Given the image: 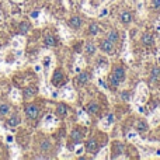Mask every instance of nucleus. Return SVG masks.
Listing matches in <instances>:
<instances>
[{"mask_svg": "<svg viewBox=\"0 0 160 160\" xmlns=\"http://www.w3.org/2000/svg\"><path fill=\"white\" fill-rule=\"evenodd\" d=\"M127 78V70H125L124 65L122 63H117L115 66L112 68L110 73V78H108V82H110V87L112 90H117V88L121 86V83Z\"/></svg>", "mask_w": 160, "mask_h": 160, "instance_id": "obj_1", "label": "nucleus"}, {"mask_svg": "<svg viewBox=\"0 0 160 160\" xmlns=\"http://www.w3.org/2000/svg\"><path fill=\"white\" fill-rule=\"evenodd\" d=\"M98 48H100V51H101V52L107 53V55H114V53H115V49H117V47L107 38V37H105V38H102V39H100Z\"/></svg>", "mask_w": 160, "mask_h": 160, "instance_id": "obj_2", "label": "nucleus"}, {"mask_svg": "<svg viewBox=\"0 0 160 160\" xmlns=\"http://www.w3.org/2000/svg\"><path fill=\"white\" fill-rule=\"evenodd\" d=\"M84 148H86V152L87 153H90V155H96V153L100 150L101 145L98 143V141H97L96 138H90L87 142H86Z\"/></svg>", "mask_w": 160, "mask_h": 160, "instance_id": "obj_3", "label": "nucleus"}, {"mask_svg": "<svg viewBox=\"0 0 160 160\" xmlns=\"http://www.w3.org/2000/svg\"><path fill=\"white\" fill-rule=\"evenodd\" d=\"M118 20H119V22H121L122 25L128 27V25H129L131 22L133 21V14H132V11H129V10L121 11V13H119V16H118Z\"/></svg>", "mask_w": 160, "mask_h": 160, "instance_id": "obj_4", "label": "nucleus"}, {"mask_svg": "<svg viewBox=\"0 0 160 160\" xmlns=\"http://www.w3.org/2000/svg\"><path fill=\"white\" fill-rule=\"evenodd\" d=\"M83 138H84V129H82V128H75L72 131V133H70V139L76 145H79L83 141Z\"/></svg>", "mask_w": 160, "mask_h": 160, "instance_id": "obj_5", "label": "nucleus"}, {"mask_svg": "<svg viewBox=\"0 0 160 160\" xmlns=\"http://www.w3.org/2000/svg\"><path fill=\"white\" fill-rule=\"evenodd\" d=\"M141 44L143 45V47H146V48H150V47L155 45V38H153V35L150 32L145 31V32L141 35Z\"/></svg>", "mask_w": 160, "mask_h": 160, "instance_id": "obj_6", "label": "nucleus"}, {"mask_svg": "<svg viewBox=\"0 0 160 160\" xmlns=\"http://www.w3.org/2000/svg\"><path fill=\"white\" fill-rule=\"evenodd\" d=\"M52 84L53 86H61V84H63V82H65V73H63V70L62 69H56L55 72H53V76H52Z\"/></svg>", "mask_w": 160, "mask_h": 160, "instance_id": "obj_7", "label": "nucleus"}, {"mask_svg": "<svg viewBox=\"0 0 160 160\" xmlns=\"http://www.w3.org/2000/svg\"><path fill=\"white\" fill-rule=\"evenodd\" d=\"M39 114V108L35 104H30L25 107V115L28 117V119H37Z\"/></svg>", "mask_w": 160, "mask_h": 160, "instance_id": "obj_8", "label": "nucleus"}, {"mask_svg": "<svg viewBox=\"0 0 160 160\" xmlns=\"http://www.w3.org/2000/svg\"><path fill=\"white\" fill-rule=\"evenodd\" d=\"M107 38L110 39V41L112 42L115 47L121 44V35H119L118 30H115V28H112V30L108 31V32H107Z\"/></svg>", "mask_w": 160, "mask_h": 160, "instance_id": "obj_9", "label": "nucleus"}, {"mask_svg": "<svg viewBox=\"0 0 160 160\" xmlns=\"http://www.w3.org/2000/svg\"><path fill=\"white\" fill-rule=\"evenodd\" d=\"M97 48L98 47H97V44L94 41H87L84 45V53L87 56H94L97 52Z\"/></svg>", "mask_w": 160, "mask_h": 160, "instance_id": "obj_10", "label": "nucleus"}, {"mask_svg": "<svg viewBox=\"0 0 160 160\" xmlns=\"http://www.w3.org/2000/svg\"><path fill=\"white\" fill-rule=\"evenodd\" d=\"M90 79H91L90 72L84 70V72H82V73H79L78 75V78H76V83H78L79 86H84V84H87V83L90 82Z\"/></svg>", "mask_w": 160, "mask_h": 160, "instance_id": "obj_11", "label": "nucleus"}, {"mask_svg": "<svg viewBox=\"0 0 160 160\" xmlns=\"http://www.w3.org/2000/svg\"><path fill=\"white\" fill-rule=\"evenodd\" d=\"M82 24H83V18H82V17H79V16H72V17L69 18V27L72 28V30H75V31L80 30Z\"/></svg>", "mask_w": 160, "mask_h": 160, "instance_id": "obj_12", "label": "nucleus"}, {"mask_svg": "<svg viewBox=\"0 0 160 160\" xmlns=\"http://www.w3.org/2000/svg\"><path fill=\"white\" fill-rule=\"evenodd\" d=\"M135 129L138 131L139 133H146L148 131H149V125H148V122L145 121V119H138V121L135 122Z\"/></svg>", "mask_w": 160, "mask_h": 160, "instance_id": "obj_13", "label": "nucleus"}, {"mask_svg": "<svg viewBox=\"0 0 160 160\" xmlns=\"http://www.w3.org/2000/svg\"><path fill=\"white\" fill-rule=\"evenodd\" d=\"M100 110H101V108H100L98 102H96V101H91L86 105V111H87L90 115H98Z\"/></svg>", "mask_w": 160, "mask_h": 160, "instance_id": "obj_14", "label": "nucleus"}, {"mask_svg": "<svg viewBox=\"0 0 160 160\" xmlns=\"http://www.w3.org/2000/svg\"><path fill=\"white\" fill-rule=\"evenodd\" d=\"M160 80V66H153L150 70V76H149V82L150 83H158Z\"/></svg>", "mask_w": 160, "mask_h": 160, "instance_id": "obj_15", "label": "nucleus"}, {"mask_svg": "<svg viewBox=\"0 0 160 160\" xmlns=\"http://www.w3.org/2000/svg\"><path fill=\"white\" fill-rule=\"evenodd\" d=\"M44 42L47 47H55V45L58 44V39L55 38V35L48 32V34H45V37H44Z\"/></svg>", "mask_w": 160, "mask_h": 160, "instance_id": "obj_16", "label": "nucleus"}, {"mask_svg": "<svg viewBox=\"0 0 160 160\" xmlns=\"http://www.w3.org/2000/svg\"><path fill=\"white\" fill-rule=\"evenodd\" d=\"M37 87H34V86H28V87L24 88V91H22V96H24V98H31V97H34L37 94Z\"/></svg>", "mask_w": 160, "mask_h": 160, "instance_id": "obj_17", "label": "nucleus"}, {"mask_svg": "<svg viewBox=\"0 0 160 160\" xmlns=\"http://www.w3.org/2000/svg\"><path fill=\"white\" fill-rule=\"evenodd\" d=\"M112 159H115V158H118L121 153H124V145L121 143V142H115L114 143V149H112Z\"/></svg>", "mask_w": 160, "mask_h": 160, "instance_id": "obj_18", "label": "nucleus"}, {"mask_svg": "<svg viewBox=\"0 0 160 160\" xmlns=\"http://www.w3.org/2000/svg\"><path fill=\"white\" fill-rule=\"evenodd\" d=\"M100 32V25L97 24V22H91L90 25H88V30H87V34L91 37L97 35V34Z\"/></svg>", "mask_w": 160, "mask_h": 160, "instance_id": "obj_19", "label": "nucleus"}, {"mask_svg": "<svg viewBox=\"0 0 160 160\" xmlns=\"http://www.w3.org/2000/svg\"><path fill=\"white\" fill-rule=\"evenodd\" d=\"M20 122H21V118H20L17 114L11 115L10 119H7V125H8V127H18Z\"/></svg>", "mask_w": 160, "mask_h": 160, "instance_id": "obj_20", "label": "nucleus"}, {"mask_svg": "<svg viewBox=\"0 0 160 160\" xmlns=\"http://www.w3.org/2000/svg\"><path fill=\"white\" fill-rule=\"evenodd\" d=\"M56 114H58V117H66L68 115V107L65 104H59L58 107H56Z\"/></svg>", "mask_w": 160, "mask_h": 160, "instance_id": "obj_21", "label": "nucleus"}, {"mask_svg": "<svg viewBox=\"0 0 160 160\" xmlns=\"http://www.w3.org/2000/svg\"><path fill=\"white\" fill-rule=\"evenodd\" d=\"M30 30H31V24H30V22L22 21L21 24H20V32H21V34H27Z\"/></svg>", "mask_w": 160, "mask_h": 160, "instance_id": "obj_22", "label": "nucleus"}, {"mask_svg": "<svg viewBox=\"0 0 160 160\" xmlns=\"http://www.w3.org/2000/svg\"><path fill=\"white\" fill-rule=\"evenodd\" d=\"M8 111H10V107L7 104H0V115H7Z\"/></svg>", "mask_w": 160, "mask_h": 160, "instance_id": "obj_23", "label": "nucleus"}, {"mask_svg": "<svg viewBox=\"0 0 160 160\" xmlns=\"http://www.w3.org/2000/svg\"><path fill=\"white\" fill-rule=\"evenodd\" d=\"M41 149L44 150V152H48V150L51 149V142L49 141H42L41 142Z\"/></svg>", "mask_w": 160, "mask_h": 160, "instance_id": "obj_24", "label": "nucleus"}, {"mask_svg": "<svg viewBox=\"0 0 160 160\" xmlns=\"http://www.w3.org/2000/svg\"><path fill=\"white\" fill-rule=\"evenodd\" d=\"M150 4H152L153 10H159L160 8V0H150Z\"/></svg>", "mask_w": 160, "mask_h": 160, "instance_id": "obj_25", "label": "nucleus"}, {"mask_svg": "<svg viewBox=\"0 0 160 160\" xmlns=\"http://www.w3.org/2000/svg\"><path fill=\"white\" fill-rule=\"evenodd\" d=\"M122 100H125V101H127V100H129V94L124 93V94H122Z\"/></svg>", "mask_w": 160, "mask_h": 160, "instance_id": "obj_26", "label": "nucleus"}, {"mask_svg": "<svg viewBox=\"0 0 160 160\" xmlns=\"http://www.w3.org/2000/svg\"><path fill=\"white\" fill-rule=\"evenodd\" d=\"M31 17H34V18H35V17H38V11H34V13H31Z\"/></svg>", "mask_w": 160, "mask_h": 160, "instance_id": "obj_27", "label": "nucleus"}, {"mask_svg": "<svg viewBox=\"0 0 160 160\" xmlns=\"http://www.w3.org/2000/svg\"><path fill=\"white\" fill-rule=\"evenodd\" d=\"M6 139H7V142H8V143H10V142H13V136H10V135H8Z\"/></svg>", "mask_w": 160, "mask_h": 160, "instance_id": "obj_28", "label": "nucleus"}, {"mask_svg": "<svg viewBox=\"0 0 160 160\" xmlns=\"http://www.w3.org/2000/svg\"><path fill=\"white\" fill-rule=\"evenodd\" d=\"M48 62H49V58H47V59H45V66H48V65H49V63H48Z\"/></svg>", "mask_w": 160, "mask_h": 160, "instance_id": "obj_29", "label": "nucleus"}]
</instances>
